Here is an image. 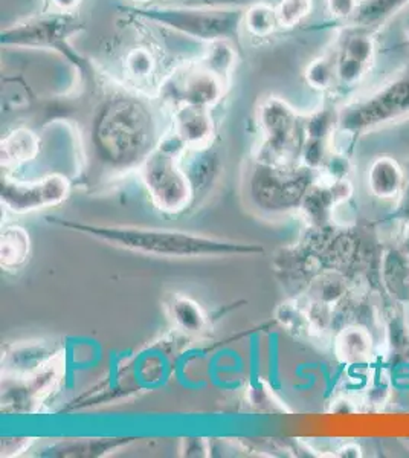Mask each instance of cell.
I'll return each instance as SVG.
<instances>
[{"mask_svg": "<svg viewBox=\"0 0 409 458\" xmlns=\"http://www.w3.org/2000/svg\"><path fill=\"white\" fill-rule=\"evenodd\" d=\"M199 62L228 84L237 63V53L229 40H217L209 43L207 53Z\"/></svg>", "mask_w": 409, "mask_h": 458, "instance_id": "17", "label": "cell"}, {"mask_svg": "<svg viewBox=\"0 0 409 458\" xmlns=\"http://www.w3.org/2000/svg\"><path fill=\"white\" fill-rule=\"evenodd\" d=\"M405 185V170L393 157H380L368 168V187L379 199L400 196Z\"/></svg>", "mask_w": 409, "mask_h": 458, "instance_id": "14", "label": "cell"}, {"mask_svg": "<svg viewBox=\"0 0 409 458\" xmlns=\"http://www.w3.org/2000/svg\"><path fill=\"white\" fill-rule=\"evenodd\" d=\"M226 88L228 84L197 60L168 73L158 86V97L175 109L181 106L211 109L220 103Z\"/></svg>", "mask_w": 409, "mask_h": 458, "instance_id": "7", "label": "cell"}, {"mask_svg": "<svg viewBox=\"0 0 409 458\" xmlns=\"http://www.w3.org/2000/svg\"><path fill=\"white\" fill-rule=\"evenodd\" d=\"M170 315L177 327L197 334L200 332L207 324V315L203 313L202 308L192 298L183 295H175L168 304Z\"/></svg>", "mask_w": 409, "mask_h": 458, "instance_id": "18", "label": "cell"}, {"mask_svg": "<svg viewBox=\"0 0 409 458\" xmlns=\"http://www.w3.org/2000/svg\"><path fill=\"white\" fill-rule=\"evenodd\" d=\"M124 71L129 79L133 80L136 83H144L155 75V55L149 47H133L125 55Z\"/></svg>", "mask_w": 409, "mask_h": 458, "instance_id": "21", "label": "cell"}, {"mask_svg": "<svg viewBox=\"0 0 409 458\" xmlns=\"http://www.w3.org/2000/svg\"><path fill=\"white\" fill-rule=\"evenodd\" d=\"M63 228L90 235L121 250L164 259H205V257L257 256L263 246L188 231L147 228L130 225L81 224L75 220L52 219Z\"/></svg>", "mask_w": 409, "mask_h": 458, "instance_id": "1", "label": "cell"}, {"mask_svg": "<svg viewBox=\"0 0 409 458\" xmlns=\"http://www.w3.org/2000/svg\"><path fill=\"white\" fill-rule=\"evenodd\" d=\"M359 0H326L327 11L335 21H345L354 14Z\"/></svg>", "mask_w": 409, "mask_h": 458, "instance_id": "23", "label": "cell"}, {"mask_svg": "<svg viewBox=\"0 0 409 458\" xmlns=\"http://www.w3.org/2000/svg\"><path fill=\"white\" fill-rule=\"evenodd\" d=\"M259 0H187L188 5H207V6H246L252 5Z\"/></svg>", "mask_w": 409, "mask_h": 458, "instance_id": "25", "label": "cell"}, {"mask_svg": "<svg viewBox=\"0 0 409 458\" xmlns=\"http://www.w3.org/2000/svg\"><path fill=\"white\" fill-rule=\"evenodd\" d=\"M337 83L342 88H353L361 83L371 68L374 42L371 34L359 30H348L337 45Z\"/></svg>", "mask_w": 409, "mask_h": 458, "instance_id": "11", "label": "cell"}, {"mask_svg": "<svg viewBox=\"0 0 409 458\" xmlns=\"http://www.w3.org/2000/svg\"><path fill=\"white\" fill-rule=\"evenodd\" d=\"M406 5L409 0H359L354 14L344 25L347 30L373 34Z\"/></svg>", "mask_w": 409, "mask_h": 458, "instance_id": "13", "label": "cell"}, {"mask_svg": "<svg viewBox=\"0 0 409 458\" xmlns=\"http://www.w3.org/2000/svg\"><path fill=\"white\" fill-rule=\"evenodd\" d=\"M313 10V0H278L275 5L278 27L289 28L300 25Z\"/></svg>", "mask_w": 409, "mask_h": 458, "instance_id": "22", "label": "cell"}, {"mask_svg": "<svg viewBox=\"0 0 409 458\" xmlns=\"http://www.w3.org/2000/svg\"><path fill=\"white\" fill-rule=\"evenodd\" d=\"M337 47L316 58L307 66L304 77L311 88L316 90H327L337 83Z\"/></svg>", "mask_w": 409, "mask_h": 458, "instance_id": "20", "label": "cell"}, {"mask_svg": "<svg viewBox=\"0 0 409 458\" xmlns=\"http://www.w3.org/2000/svg\"><path fill=\"white\" fill-rule=\"evenodd\" d=\"M260 129L265 142L259 161L274 167H290L302 150V135H306L295 110L278 97L266 98L259 109Z\"/></svg>", "mask_w": 409, "mask_h": 458, "instance_id": "6", "label": "cell"}, {"mask_svg": "<svg viewBox=\"0 0 409 458\" xmlns=\"http://www.w3.org/2000/svg\"><path fill=\"white\" fill-rule=\"evenodd\" d=\"M40 153V138L30 129H16L10 131L0 142L2 167H21L31 162Z\"/></svg>", "mask_w": 409, "mask_h": 458, "instance_id": "15", "label": "cell"}, {"mask_svg": "<svg viewBox=\"0 0 409 458\" xmlns=\"http://www.w3.org/2000/svg\"><path fill=\"white\" fill-rule=\"evenodd\" d=\"M400 196H402V199H400L399 209L396 213V217L404 220L409 228V162L408 165L405 167V185Z\"/></svg>", "mask_w": 409, "mask_h": 458, "instance_id": "24", "label": "cell"}, {"mask_svg": "<svg viewBox=\"0 0 409 458\" xmlns=\"http://www.w3.org/2000/svg\"><path fill=\"white\" fill-rule=\"evenodd\" d=\"M400 252L409 260V233L408 235H405L404 243H402V250H400Z\"/></svg>", "mask_w": 409, "mask_h": 458, "instance_id": "27", "label": "cell"}, {"mask_svg": "<svg viewBox=\"0 0 409 458\" xmlns=\"http://www.w3.org/2000/svg\"><path fill=\"white\" fill-rule=\"evenodd\" d=\"M31 254V237L21 226L13 225L0 235V265L5 269H17L25 265Z\"/></svg>", "mask_w": 409, "mask_h": 458, "instance_id": "16", "label": "cell"}, {"mask_svg": "<svg viewBox=\"0 0 409 458\" xmlns=\"http://www.w3.org/2000/svg\"><path fill=\"white\" fill-rule=\"evenodd\" d=\"M175 133L156 144L155 148L141 162L140 177L151 203L159 211L177 214L190 207L194 187L181 157L187 153Z\"/></svg>", "mask_w": 409, "mask_h": 458, "instance_id": "4", "label": "cell"}, {"mask_svg": "<svg viewBox=\"0 0 409 458\" xmlns=\"http://www.w3.org/2000/svg\"><path fill=\"white\" fill-rule=\"evenodd\" d=\"M71 194V181L62 173H51L36 181H2V205L14 214L42 211L62 205Z\"/></svg>", "mask_w": 409, "mask_h": 458, "instance_id": "9", "label": "cell"}, {"mask_svg": "<svg viewBox=\"0 0 409 458\" xmlns=\"http://www.w3.org/2000/svg\"><path fill=\"white\" fill-rule=\"evenodd\" d=\"M49 2L55 11H60V13H73L81 4V0H49Z\"/></svg>", "mask_w": 409, "mask_h": 458, "instance_id": "26", "label": "cell"}, {"mask_svg": "<svg viewBox=\"0 0 409 458\" xmlns=\"http://www.w3.org/2000/svg\"><path fill=\"white\" fill-rule=\"evenodd\" d=\"M311 187V177L290 167L261 164L252 179V194L265 209H285L302 200Z\"/></svg>", "mask_w": 409, "mask_h": 458, "instance_id": "10", "label": "cell"}, {"mask_svg": "<svg viewBox=\"0 0 409 458\" xmlns=\"http://www.w3.org/2000/svg\"><path fill=\"white\" fill-rule=\"evenodd\" d=\"M123 11L156 23L182 36L202 42L229 40L243 25L244 8L240 6H125Z\"/></svg>", "mask_w": 409, "mask_h": 458, "instance_id": "3", "label": "cell"}, {"mask_svg": "<svg viewBox=\"0 0 409 458\" xmlns=\"http://www.w3.org/2000/svg\"><path fill=\"white\" fill-rule=\"evenodd\" d=\"M84 28V23L73 13H60L32 17L2 30L0 45L28 49H62L71 37Z\"/></svg>", "mask_w": 409, "mask_h": 458, "instance_id": "8", "label": "cell"}, {"mask_svg": "<svg viewBox=\"0 0 409 458\" xmlns=\"http://www.w3.org/2000/svg\"><path fill=\"white\" fill-rule=\"evenodd\" d=\"M406 36H408V40H409V17H408V21H406Z\"/></svg>", "mask_w": 409, "mask_h": 458, "instance_id": "29", "label": "cell"}, {"mask_svg": "<svg viewBox=\"0 0 409 458\" xmlns=\"http://www.w3.org/2000/svg\"><path fill=\"white\" fill-rule=\"evenodd\" d=\"M243 25L246 31L257 38H266L278 28L275 6L266 2H255L244 8Z\"/></svg>", "mask_w": 409, "mask_h": 458, "instance_id": "19", "label": "cell"}, {"mask_svg": "<svg viewBox=\"0 0 409 458\" xmlns=\"http://www.w3.org/2000/svg\"><path fill=\"white\" fill-rule=\"evenodd\" d=\"M173 133L188 151L211 148L216 135L211 109L199 106H181L173 114Z\"/></svg>", "mask_w": 409, "mask_h": 458, "instance_id": "12", "label": "cell"}, {"mask_svg": "<svg viewBox=\"0 0 409 458\" xmlns=\"http://www.w3.org/2000/svg\"><path fill=\"white\" fill-rule=\"evenodd\" d=\"M130 2H133V4H149L151 0H130Z\"/></svg>", "mask_w": 409, "mask_h": 458, "instance_id": "28", "label": "cell"}, {"mask_svg": "<svg viewBox=\"0 0 409 458\" xmlns=\"http://www.w3.org/2000/svg\"><path fill=\"white\" fill-rule=\"evenodd\" d=\"M406 116H409V66L368 98L344 107L337 114V125L344 133L358 135Z\"/></svg>", "mask_w": 409, "mask_h": 458, "instance_id": "5", "label": "cell"}, {"mask_svg": "<svg viewBox=\"0 0 409 458\" xmlns=\"http://www.w3.org/2000/svg\"><path fill=\"white\" fill-rule=\"evenodd\" d=\"M155 135L150 109L132 97H115L104 103L92 127L95 150L114 167L141 165L156 147Z\"/></svg>", "mask_w": 409, "mask_h": 458, "instance_id": "2", "label": "cell"}]
</instances>
